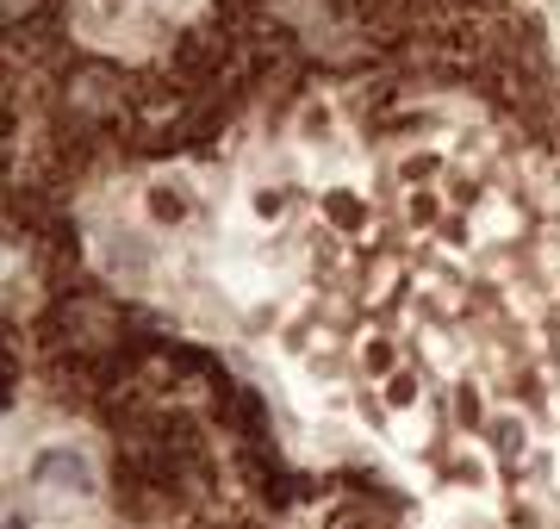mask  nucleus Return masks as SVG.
<instances>
[{"instance_id":"7ed1b4c3","label":"nucleus","mask_w":560,"mask_h":529,"mask_svg":"<svg viewBox=\"0 0 560 529\" xmlns=\"http://www.w3.org/2000/svg\"><path fill=\"white\" fill-rule=\"evenodd\" d=\"M7 529H32V517H25V510H13V517H7Z\"/></svg>"},{"instance_id":"f03ea898","label":"nucleus","mask_w":560,"mask_h":529,"mask_svg":"<svg viewBox=\"0 0 560 529\" xmlns=\"http://www.w3.org/2000/svg\"><path fill=\"white\" fill-rule=\"evenodd\" d=\"M486 448L504 455V461H517L523 448H529V430H523L517 411H499V418H486Z\"/></svg>"},{"instance_id":"f257e3e1","label":"nucleus","mask_w":560,"mask_h":529,"mask_svg":"<svg viewBox=\"0 0 560 529\" xmlns=\"http://www.w3.org/2000/svg\"><path fill=\"white\" fill-rule=\"evenodd\" d=\"M25 486L38 498H88L94 492V455L81 443H44L25 468Z\"/></svg>"}]
</instances>
